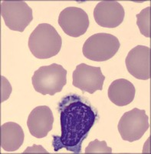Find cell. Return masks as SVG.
I'll return each instance as SVG.
<instances>
[{
    "instance_id": "1",
    "label": "cell",
    "mask_w": 151,
    "mask_h": 154,
    "mask_svg": "<svg viewBox=\"0 0 151 154\" xmlns=\"http://www.w3.org/2000/svg\"><path fill=\"white\" fill-rule=\"evenodd\" d=\"M61 136H53L52 145L58 152L62 148L80 153L81 144L97 120V114L78 95H68L58 104Z\"/></svg>"
},
{
    "instance_id": "2",
    "label": "cell",
    "mask_w": 151,
    "mask_h": 154,
    "mask_svg": "<svg viewBox=\"0 0 151 154\" xmlns=\"http://www.w3.org/2000/svg\"><path fill=\"white\" fill-rule=\"evenodd\" d=\"M61 46V35L54 26L48 23L38 25L28 38L29 50L39 60H46L58 55Z\"/></svg>"
},
{
    "instance_id": "3",
    "label": "cell",
    "mask_w": 151,
    "mask_h": 154,
    "mask_svg": "<svg viewBox=\"0 0 151 154\" xmlns=\"http://www.w3.org/2000/svg\"><path fill=\"white\" fill-rule=\"evenodd\" d=\"M31 82L36 92L42 95L54 96L61 92L66 85L67 70L57 63L42 66L34 72Z\"/></svg>"
},
{
    "instance_id": "4",
    "label": "cell",
    "mask_w": 151,
    "mask_h": 154,
    "mask_svg": "<svg viewBox=\"0 0 151 154\" xmlns=\"http://www.w3.org/2000/svg\"><path fill=\"white\" fill-rule=\"evenodd\" d=\"M119 39L108 33H97L89 37L82 48L83 55L92 61L109 60L119 50Z\"/></svg>"
},
{
    "instance_id": "5",
    "label": "cell",
    "mask_w": 151,
    "mask_h": 154,
    "mask_svg": "<svg viewBox=\"0 0 151 154\" xmlns=\"http://www.w3.org/2000/svg\"><path fill=\"white\" fill-rule=\"evenodd\" d=\"M0 12L5 26L11 30L22 32L32 19V9L25 1H2Z\"/></svg>"
},
{
    "instance_id": "6",
    "label": "cell",
    "mask_w": 151,
    "mask_h": 154,
    "mask_svg": "<svg viewBox=\"0 0 151 154\" xmlns=\"http://www.w3.org/2000/svg\"><path fill=\"white\" fill-rule=\"evenodd\" d=\"M149 127V117L146 111L137 108L123 114L117 126L122 140L128 142L139 140Z\"/></svg>"
},
{
    "instance_id": "7",
    "label": "cell",
    "mask_w": 151,
    "mask_h": 154,
    "mask_svg": "<svg viewBox=\"0 0 151 154\" xmlns=\"http://www.w3.org/2000/svg\"><path fill=\"white\" fill-rule=\"evenodd\" d=\"M72 84L82 92L93 94L97 90H102L105 76L100 67H94L81 63L77 66L72 75Z\"/></svg>"
},
{
    "instance_id": "8",
    "label": "cell",
    "mask_w": 151,
    "mask_h": 154,
    "mask_svg": "<svg viewBox=\"0 0 151 154\" xmlns=\"http://www.w3.org/2000/svg\"><path fill=\"white\" fill-rule=\"evenodd\" d=\"M58 24L64 33L77 38L87 32L90 21L84 9L71 6L61 11L58 16Z\"/></svg>"
},
{
    "instance_id": "9",
    "label": "cell",
    "mask_w": 151,
    "mask_h": 154,
    "mask_svg": "<svg viewBox=\"0 0 151 154\" xmlns=\"http://www.w3.org/2000/svg\"><path fill=\"white\" fill-rule=\"evenodd\" d=\"M125 63L129 73L136 79H150V48L135 46L127 54Z\"/></svg>"
},
{
    "instance_id": "10",
    "label": "cell",
    "mask_w": 151,
    "mask_h": 154,
    "mask_svg": "<svg viewBox=\"0 0 151 154\" xmlns=\"http://www.w3.org/2000/svg\"><path fill=\"white\" fill-rule=\"evenodd\" d=\"M125 12L117 1L104 0L97 4L94 9V18L97 25L105 28H116L123 21Z\"/></svg>"
},
{
    "instance_id": "11",
    "label": "cell",
    "mask_w": 151,
    "mask_h": 154,
    "mask_svg": "<svg viewBox=\"0 0 151 154\" xmlns=\"http://www.w3.org/2000/svg\"><path fill=\"white\" fill-rule=\"evenodd\" d=\"M54 116L51 109L47 106H39L30 112L27 126L31 136L38 139L45 137L52 130Z\"/></svg>"
},
{
    "instance_id": "12",
    "label": "cell",
    "mask_w": 151,
    "mask_h": 154,
    "mask_svg": "<svg viewBox=\"0 0 151 154\" xmlns=\"http://www.w3.org/2000/svg\"><path fill=\"white\" fill-rule=\"evenodd\" d=\"M136 89L133 83L127 79H119L113 81L108 88V98L118 106H127L133 102Z\"/></svg>"
},
{
    "instance_id": "13",
    "label": "cell",
    "mask_w": 151,
    "mask_h": 154,
    "mask_svg": "<svg viewBox=\"0 0 151 154\" xmlns=\"http://www.w3.org/2000/svg\"><path fill=\"white\" fill-rule=\"evenodd\" d=\"M24 131L20 125L13 122L1 126V147L6 152H14L21 147L24 142Z\"/></svg>"
},
{
    "instance_id": "14",
    "label": "cell",
    "mask_w": 151,
    "mask_h": 154,
    "mask_svg": "<svg viewBox=\"0 0 151 154\" xmlns=\"http://www.w3.org/2000/svg\"><path fill=\"white\" fill-rule=\"evenodd\" d=\"M150 6L142 9L141 12L136 15L137 25L141 33L144 36L150 38Z\"/></svg>"
},
{
    "instance_id": "15",
    "label": "cell",
    "mask_w": 151,
    "mask_h": 154,
    "mask_svg": "<svg viewBox=\"0 0 151 154\" xmlns=\"http://www.w3.org/2000/svg\"><path fill=\"white\" fill-rule=\"evenodd\" d=\"M85 153H112V149L108 146L106 141H99L94 140L90 142L89 145L86 147Z\"/></svg>"
},
{
    "instance_id": "16",
    "label": "cell",
    "mask_w": 151,
    "mask_h": 154,
    "mask_svg": "<svg viewBox=\"0 0 151 154\" xmlns=\"http://www.w3.org/2000/svg\"><path fill=\"white\" fill-rule=\"evenodd\" d=\"M12 90V89L10 82L6 79L5 76L1 75V100H0V102L2 103L9 98Z\"/></svg>"
},
{
    "instance_id": "17",
    "label": "cell",
    "mask_w": 151,
    "mask_h": 154,
    "mask_svg": "<svg viewBox=\"0 0 151 154\" xmlns=\"http://www.w3.org/2000/svg\"><path fill=\"white\" fill-rule=\"evenodd\" d=\"M26 152H44V153H49L46 149H45L41 146H35L34 145L32 147H28V149H26L23 153H26Z\"/></svg>"
}]
</instances>
